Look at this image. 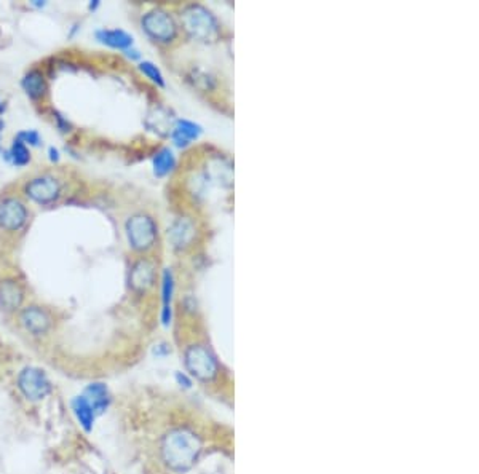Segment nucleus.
Wrapping results in <instances>:
<instances>
[{
  "mask_svg": "<svg viewBox=\"0 0 479 474\" xmlns=\"http://www.w3.org/2000/svg\"><path fill=\"white\" fill-rule=\"evenodd\" d=\"M203 444L201 439L188 428H174L161 439L160 453L168 468L182 473L191 470L197 462Z\"/></svg>",
  "mask_w": 479,
  "mask_h": 474,
  "instance_id": "nucleus-1",
  "label": "nucleus"
},
{
  "mask_svg": "<svg viewBox=\"0 0 479 474\" xmlns=\"http://www.w3.org/2000/svg\"><path fill=\"white\" fill-rule=\"evenodd\" d=\"M182 29L198 42H214L219 36V26L213 13L201 5H188L181 13Z\"/></svg>",
  "mask_w": 479,
  "mask_h": 474,
  "instance_id": "nucleus-2",
  "label": "nucleus"
},
{
  "mask_svg": "<svg viewBox=\"0 0 479 474\" xmlns=\"http://www.w3.org/2000/svg\"><path fill=\"white\" fill-rule=\"evenodd\" d=\"M125 232L130 246L138 253H146L155 245L158 227L147 214H134L125 223Z\"/></svg>",
  "mask_w": 479,
  "mask_h": 474,
  "instance_id": "nucleus-3",
  "label": "nucleus"
},
{
  "mask_svg": "<svg viewBox=\"0 0 479 474\" xmlns=\"http://www.w3.org/2000/svg\"><path fill=\"white\" fill-rule=\"evenodd\" d=\"M16 387L21 391V395L32 403H39L45 399L51 393V382L46 372L28 365L18 374Z\"/></svg>",
  "mask_w": 479,
  "mask_h": 474,
  "instance_id": "nucleus-4",
  "label": "nucleus"
},
{
  "mask_svg": "<svg viewBox=\"0 0 479 474\" xmlns=\"http://www.w3.org/2000/svg\"><path fill=\"white\" fill-rule=\"evenodd\" d=\"M184 363L187 370L198 380H213L218 374V361L216 356L205 345H191L184 353Z\"/></svg>",
  "mask_w": 479,
  "mask_h": 474,
  "instance_id": "nucleus-5",
  "label": "nucleus"
},
{
  "mask_svg": "<svg viewBox=\"0 0 479 474\" xmlns=\"http://www.w3.org/2000/svg\"><path fill=\"white\" fill-rule=\"evenodd\" d=\"M144 32L155 42L170 44L178 36V26L165 10H151L141 19Z\"/></svg>",
  "mask_w": 479,
  "mask_h": 474,
  "instance_id": "nucleus-6",
  "label": "nucleus"
},
{
  "mask_svg": "<svg viewBox=\"0 0 479 474\" xmlns=\"http://www.w3.org/2000/svg\"><path fill=\"white\" fill-rule=\"evenodd\" d=\"M24 192L32 201L39 203V205H50V203L59 198L61 186L56 178H53L50 174H44L31 179L26 184Z\"/></svg>",
  "mask_w": 479,
  "mask_h": 474,
  "instance_id": "nucleus-7",
  "label": "nucleus"
},
{
  "mask_svg": "<svg viewBox=\"0 0 479 474\" xmlns=\"http://www.w3.org/2000/svg\"><path fill=\"white\" fill-rule=\"evenodd\" d=\"M28 222V209L21 200L9 196L0 201V228L5 232H18Z\"/></svg>",
  "mask_w": 479,
  "mask_h": 474,
  "instance_id": "nucleus-8",
  "label": "nucleus"
},
{
  "mask_svg": "<svg viewBox=\"0 0 479 474\" xmlns=\"http://www.w3.org/2000/svg\"><path fill=\"white\" fill-rule=\"evenodd\" d=\"M19 324L31 336H44L51 328V316L42 307L29 306L19 311Z\"/></svg>",
  "mask_w": 479,
  "mask_h": 474,
  "instance_id": "nucleus-9",
  "label": "nucleus"
},
{
  "mask_svg": "<svg viewBox=\"0 0 479 474\" xmlns=\"http://www.w3.org/2000/svg\"><path fill=\"white\" fill-rule=\"evenodd\" d=\"M195 235H197V228H195L193 221L188 218H179L168 227V240L178 251L191 246L195 240Z\"/></svg>",
  "mask_w": 479,
  "mask_h": 474,
  "instance_id": "nucleus-10",
  "label": "nucleus"
},
{
  "mask_svg": "<svg viewBox=\"0 0 479 474\" xmlns=\"http://www.w3.org/2000/svg\"><path fill=\"white\" fill-rule=\"evenodd\" d=\"M24 301V291L16 280L6 278L0 281V308L6 313L19 310Z\"/></svg>",
  "mask_w": 479,
  "mask_h": 474,
  "instance_id": "nucleus-11",
  "label": "nucleus"
},
{
  "mask_svg": "<svg viewBox=\"0 0 479 474\" xmlns=\"http://www.w3.org/2000/svg\"><path fill=\"white\" fill-rule=\"evenodd\" d=\"M153 281H155V267L151 261L141 259L134 263L130 273V286L134 291L144 293V291L153 286Z\"/></svg>",
  "mask_w": 479,
  "mask_h": 474,
  "instance_id": "nucleus-12",
  "label": "nucleus"
},
{
  "mask_svg": "<svg viewBox=\"0 0 479 474\" xmlns=\"http://www.w3.org/2000/svg\"><path fill=\"white\" fill-rule=\"evenodd\" d=\"M201 133H203L201 126L193 123V121L176 120V123H174L171 130V138L178 147H187L191 146L192 141L198 139L201 136Z\"/></svg>",
  "mask_w": 479,
  "mask_h": 474,
  "instance_id": "nucleus-13",
  "label": "nucleus"
},
{
  "mask_svg": "<svg viewBox=\"0 0 479 474\" xmlns=\"http://www.w3.org/2000/svg\"><path fill=\"white\" fill-rule=\"evenodd\" d=\"M82 396L86 399V401H89L96 417L103 414V412H106V409L109 408L111 396H109V390H107L104 383H99V382L90 383L89 387L85 388Z\"/></svg>",
  "mask_w": 479,
  "mask_h": 474,
  "instance_id": "nucleus-14",
  "label": "nucleus"
},
{
  "mask_svg": "<svg viewBox=\"0 0 479 474\" xmlns=\"http://www.w3.org/2000/svg\"><path fill=\"white\" fill-rule=\"evenodd\" d=\"M173 294H174V276H173L171 268H165L163 275H161V301H163V308H161V323H163V326H170V323H171Z\"/></svg>",
  "mask_w": 479,
  "mask_h": 474,
  "instance_id": "nucleus-15",
  "label": "nucleus"
},
{
  "mask_svg": "<svg viewBox=\"0 0 479 474\" xmlns=\"http://www.w3.org/2000/svg\"><path fill=\"white\" fill-rule=\"evenodd\" d=\"M98 42L116 50H130L133 46V37L121 29H99L96 31Z\"/></svg>",
  "mask_w": 479,
  "mask_h": 474,
  "instance_id": "nucleus-16",
  "label": "nucleus"
},
{
  "mask_svg": "<svg viewBox=\"0 0 479 474\" xmlns=\"http://www.w3.org/2000/svg\"><path fill=\"white\" fill-rule=\"evenodd\" d=\"M72 410H74V415H76L80 426H82L85 431H91L93 426H94V420H96V414H94L91 405L89 404V401H86V399L82 395L74 398Z\"/></svg>",
  "mask_w": 479,
  "mask_h": 474,
  "instance_id": "nucleus-17",
  "label": "nucleus"
},
{
  "mask_svg": "<svg viewBox=\"0 0 479 474\" xmlns=\"http://www.w3.org/2000/svg\"><path fill=\"white\" fill-rule=\"evenodd\" d=\"M21 85H23V90L26 91V94H28L31 99L44 98L45 93H46L45 77H44V74L37 71V69H34V71L26 74Z\"/></svg>",
  "mask_w": 479,
  "mask_h": 474,
  "instance_id": "nucleus-18",
  "label": "nucleus"
},
{
  "mask_svg": "<svg viewBox=\"0 0 479 474\" xmlns=\"http://www.w3.org/2000/svg\"><path fill=\"white\" fill-rule=\"evenodd\" d=\"M152 166H153L155 176H158V178H163V176L170 174L174 169V166H176V157H174L171 148L165 147L155 153L153 160H152Z\"/></svg>",
  "mask_w": 479,
  "mask_h": 474,
  "instance_id": "nucleus-19",
  "label": "nucleus"
},
{
  "mask_svg": "<svg viewBox=\"0 0 479 474\" xmlns=\"http://www.w3.org/2000/svg\"><path fill=\"white\" fill-rule=\"evenodd\" d=\"M9 155H10V160L13 161V165H16V166H26L31 161V153H29L28 146L19 141L18 138H15V141H13Z\"/></svg>",
  "mask_w": 479,
  "mask_h": 474,
  "instance_id": "nucleus-20",
  "label": "nucleus"
},
{
  "mask_svg": "<svg viewBox=\"0 0 479 474\" xmlns=\"http://www.w3.org/2000/svg\"><path fill=\"white\" fill-rule=\"evenodd\" d=\"M139 71L144 74L147 79H151L155 85L158 86H165V79H163V74L160 72V69L151 61H143V63L139 64Z\"/></svg>",
  "mask_w": 479,
  "mask_h": 474,
  "instance_id": "nucleus-21",
  "label": "nucleus"
},
{
  "mask_svg": "<svg viewBox=\"0 0 479 474\" xmlns=\"http://www.w3.org/2000/svg\"><path fill=\"white\" fill-rule=\"evenodd\" d=\"M18 139L21 141V142H24L26 146H32V147L40 146V141H42V138H40V134L36 130L21 131V133L18 134Z\"/></svg>",
  "mask_w": 479,
  "mask_h": 474,
  "instance_id": "nucleus-22",
  "label": "nucleus"
},
{
  "mask_svg": "<svg viewBox=\"0 0 479 474\" xmlns=\"http://www.w3.org/2000/svg\"><path fill=\"white\" fill-rule=\"evenodd\" d=\"M176 378H178L179 383H184V387H191V380H188V378L184 374H178Z\"/></svg>",
  "mask_w": 479,
  "mask_h": 474,
  "instance_id": "nucleus-23",
  "label": "nucleus"
},
{
  "mask_svg": "<svg viewBox=\"0 0 479 474\" xmlns=\"http://www.w3.org/2000/svg\"><path fill=\"white\" fill-rule=\"evenodd\" d=\"M50 158H51V161H58L59 160V153H58V151H56V148H50Z\"/></svg>",
  "mask_w": 479,
  "mask_h": 474,
  "instance_id": "nucleus-24",
  "label": "nucleus"
},
{
  "mask_svg": "<svg viewBox=\"0 0 479 474\" xmlns=\"http://www.w3.org/2000/svg\"><path fill=\"white\" fill-rule=\"evenodd\" d=\"M2 128H4V121H0V131H2Z\"/></svg>",
  "mask_w": 479,
  "mask_h": 474,
  "instance_id": "nucleus-25",
  "label": "nucleus"
}]
</instances>
